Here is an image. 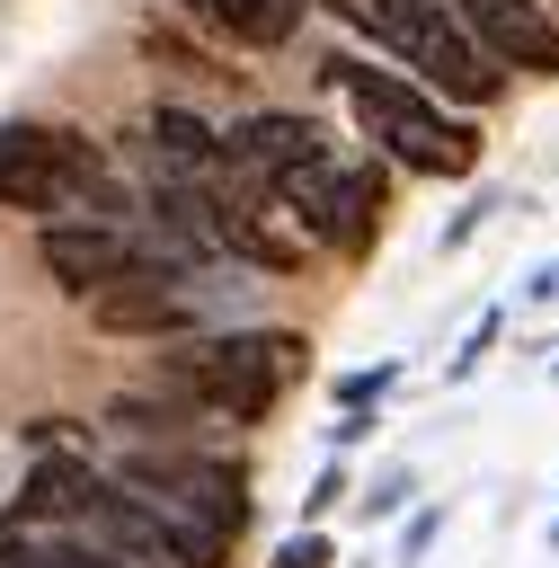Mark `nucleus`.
<instances>
[{
	"mask_svg": "<svg viewBox=\"0 0 559 568\" xmlns=\"http://www.w3.org/2000/svg\"><path fill=\"white\" fill-rule=\"evenodd\" d=\"M302 373H311V337L302 328H248V320L186 328L151 364V382L169 399H186L195 417H231V426H266Z\"/></svg>",
	"mask_w": 559,
	"mask_h": 568,
	"instance_id": "f257e3e1",
	"label": "nucleus"
},
{
	"mask_svg": "<svg viewBox=\"0 0 559 568\" xmlns=\"http://www.w3.org/2000/svg\"><path fill=\"white\" fill-rule=\"evenodd\" d=\"M106 142L89 124H62V115H9L0 124V213L18 222H53V213H80V195L106 178Z\"/></svg>",
	"mask_w": 559,
	"mask_h": 568,
	"instance_id": "f03ea898",
	"label": "nucleus"
},
{
	"mask_svg": "<svg viewBox=\"0 0 559 568\" xmlns=\"http://www.w3.org/2000/svg\"><path fill=\"white\" fill-rule=\"evenodd\" d=\"M133 257H142V231H133V222H98V213H53V222H35V266H44L53 293H71V302H89L98 284H115Z\"/></svg>",
	"mask_w": 559,
	"mask_h": 568,
	"instance_id": "7ed1b4c3",
	"label": "nucleus"
},
{
	"mask_svg": "<svg viewBox=\"0 0 559 568\" xmlns=\"http://www.w3.org/2000/svg\"><path fill=\"white\" fill-rule=\"evenodd\" d=\"M461 18V36L524 80H559V9L550 0H444Z\"/></svg>",
	"mask_w": 559,
	"mask_h": 568,
	"instance_id": "20e7f679",
	"label": "nucleus"
},
{
	"mask_svg": "<svg viewBox=\"0 0 559 568\" xmlns=\"http://www.w3.org/2000/svg\"><path fill=\"white\" fill-rule=\"evenodd\" d=\"M133 160L142 178H222V124L186 98H151L133 124Z\"/></svg>",
	"mask_w": 559,
	"mask_h": 568,
	"instance_id": "39448f33",
	"label": "nucleus"
},
{
	"mask_svg": "<svg viewBox=\"0 0 559 568\" xmlns=\"http://www.w3.org/2000/svg\"><path fill=\"white\" fill-rule=\"evenodd\" d=\"M319 142H328V133H319V115H302V106H248V115H231V124H222V178L266 186L275 169L311 160Z\"/></svg>",
	"mask_w": 559,
	"mask_h": 568,
	"instance_id": "423d86ee",
	"label": "nucleus"
},
{
	"mask_svg": "<svg viewBox=\"0 0 559 568\" xmlns=\"http://www.w3.org/2000/svg\"><path fill=\"white\" fill-rule=\"evenodd\" d=\"M98 479L106 470H89V453H35L27 479H18V497L0 506V532H71L89 515Z\"/></svg>",
	"mask_w": 559,
	"mask_h": 568,
	"instance_id": "0eeeda50",
	"label": "nucleus"
},
{
	"mask_svg": "<svg viewBox=\"0 0 559 568\" xmlns=\"http://www.w3.org/2000/svg\"><path fill=\"white\" fill-rule=\"evenodd\" d=\"M382 222H390V169H382V160H337L319 248H328L337 266H364V257L382 248Z\"/></svg>",
	"mask_w": 559,
	"mask_h": 568,
	"instance_id": "6e6552de",
	"label": "nucleus"
},
{
	"mask_svg": "<svg viewBox=\"0 0 559 568\" xmlns=\"http://www.w3.org/2000/svg\"><path fill=\"white\" fill-rule=\"evenodd\" d=\"M311 9L319 0H177V18H195L213 44H240V53H284Z\"/></svg>",
	"mask_w": 559,
	"mask_h": 568,
	"instance_id": "1a4fd4ad",
	"label": "nucleus"
},
{
	"mask_svg": "<svg viewBox=\"0 0 559 568\" xmlns=\"http://www.w3.org/2000/svg\"><path fill=\"white\" fill-rule=\"evenodd\" d=\"M382 160H390V169H408V178H479V160H488V133H479V115L444 106L435 124H417L408 142H390Z\"/></svg>",
	"mask_w": 559,
	"mask_h": 568,
	"instance_id": "9d476101",
	"label": "nucleus"
},
{
	"mask_svg": "<svg viewBox=\"0 0 559 568\" xmlns=\"http://www.w3.org/2000/svg\"><path fill=\"white\" fill-rule=\"evenodd\" d=\"M346 36H364L382 62H408L417 53V36H426V18H435V0H319Z\"/></svg>",
	"mask_w": 559,
	"mask_h": 568,
	"instance_id": "9b49d317",
	"label": "nucleus"
},
{
	"mask_svg": "<svg viewBox=\"0 0 559 568\" xmlns=\"http://www.w3.org/2000/svg\"><path fill=\"white\" fill-rule=\"evenodd\" d=\"M106 426H115L124 444H195V408L169 399L160 382H151V390H115V399H106Z\"/></svg>",
	"mask_w": 559,
	"mask_h": 568,
	"instance_id": "f8f14e48",
	"label": "nucleus"
},
{
	"mask_svg": "<svg viewBox=\"0 0 559 568\" xmlns=\"http://www.w3.org/2000/svg\"><path fill=\"white\" fill-rule=\"evenodd\" d=\"M133 44H142V62H151V71H177V80H204V89H240V71H231L213 44L177 36L169 18H142V36H133Z\"/></svg>",
	"mask_w": 559,
	"mask_h": 568,
	"instance_id": "ddd939ff",
	"label": "nucleus"
},
{
	"mask_svg": "<svg viewBox=\"0 0 559 568\" xmlns=\"http://www.w3.org/2000/svg\"><path fill=\"white\" fill-rule=\"evenodd\" d=\"M9 541H18V568H133L124 550L80 541V532H9Z\"/></svg>",
	"mask_w": 559,
	"mask_h": 568,
	"instance_id": "4468645a",
	"label": "nucleus"
},
{
	"mask_svg": "<svg viewBox=\"0 0 559 568\" xmlns=\"http://www.w3.org/2000/svg\"><path fill=\"white\" fill-rule=\"evenodd\" d=\"M390 382H399V355H382V364H364V373H337V408H382Z\"/></svg>",
	"mask_w": 559,
	"mask_h": 568,
	"instance_id": "2eb2a0df",
	"label": "nucleus"
},
{
	"mask_svg": "<svg viewBox=\"0 0 559 568\" xmlns=\"http://www.w3.org/2000/svg\"><path fill=\"white\" fill-rule=\"evenodd\" d=\"M497 204H515V195H497V186H479V195H470V204H461V213L444 222V240H435V248H470V240L488 231V213H497Z\"/></svg>",
	"mask_w": 559,
	"mask_h": 568,
	"instance_id": "dca6fc26",
	"label": "nucleus"
},
{
	"mask_svg": "<svg viewBox=\"0 0 559 568\" xmlns=\"http://www.w3.org/2000/svg\"><path fill=\"white\" fill-rule=\"evenodd\" d=\"M497 328H506V311H479V328L453 346V364H444V382H470L479 364H488V346H497Z\"/></svg>",
	"mask_w": 559,
	"mask_h": 568,
	"instance_id": "f3484780",
	"label": "nucleus"
},
{
	"mask_svg": "<svg viewBox=\"0 0 559 568\" xmlns=\"http://www.w3.org/2000/svg\"><path fill=\"white\" fill-rule=\"evenodd\" d=\"M328 559H337V541H328L319 524H302V532H284V541H275V559H266V568H328Z\"/></svg>",
	"mask_w": 559,
	"mask_h": 568,
	"instance_id": "a211bd4d",
	"label": "nucleus"
},
{
	"mask_svg": "<svg viewBox=\"0 0 559 568\" xmlns=\"http://www.w3.org/2000/svg\"><path fill=\"white\" fill-rule=\"evenodd\" d=\"M435 532H444V506H408V524H399V559H390V568H417V559L435 550Z\"/></svg>",
	"mask_w": 559,
	"mask_h": 568,
	"instance_id": "6ab92c4d",
	"label": "nucleus"
},
{
	"mask_svg": "<svg viewBox=\"0 0 559 568\" xmlns=\"http://www.w3.org/2000/svg\"><path fill=\"white\" fill-rule=\"evenodd\" d=\"M337 497H355V479H346V462H328V470H319V479L302 488V524H319V515H328Z\"/></svg>",
	"mask_w": 559,
	"mask_h": 568,
	"instance_id": "aec40b11",
	"label": "nucleus"
},
{
	"mask_svg": "<svg viewBox=\"0 0 559 568\" xmlns=\"http://www.w3.org/2000/svg\"><path fill=\"white\" fill-rule=\"evenodd\" d=\"M408 488H417L408 470H382V479L364 488V524H382V515H408Z\"/></svg>",
	"mask_w": 559,
	"mask_h": 568,
	"instance_id": "412c9836",
	"label": "nucleus"
},
{
	"mask_svg": "<svg viewBox=\"0 0 559 568\" xmlns=\"http://www.w3.org/2000/svg\"><path fill=\"white\" fill-rule=\"evenodd\" d=\"M524 302H559V257H550V266H532V284H524Z\"/></svg>",
	"mask_w": 559,
	"mask_h": 568,
	"instance_id": "4be33fe9",
	"label": "nucleus"
},
{
	"mask_svg": "<svg viewBox=\"0 0 559 568\" xmlns=\"http://www.w3.org/2000/svg\"><path fill=\"white\" fill-rule=\"evenodd\" d=\"M0 568H18V541H9V532H0Z\"/></svg>",
	"mask_w": 559,
	"mask_h": 568,
	"instance_id": "5701e85b",
	"label": "nucleus"
},
{
	"mask_svg": "<svg viewBox=\"0 0 559 568\" xmlns=\"http://www.w3.org/2000/svg\"><path fill=\"white\" fill-rule=\"evenodd\" d=\"M550 541H559V524H550Z\"/></svg>",
	"mask_w": 559,
	"mask_h": 568,
	"instance_id": "b1692460",
	"label": "nucleus"
}]
</instances>
